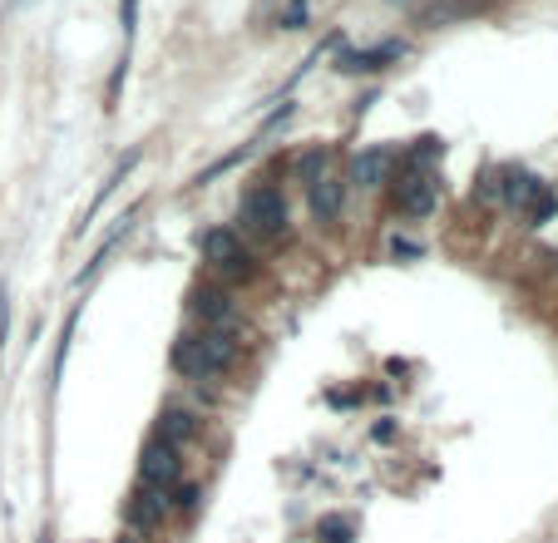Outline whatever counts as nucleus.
Masks as SVG:
<instances>
[{"mask_svg": "<svg viewBox=\"0 0 558 543\" xmlns=\"http://www.w3.org/2000/svg\"><path fill=\"white\" fill-rule=\"evenodd\" d=\"M558 213V198H554V188H548V183H544V188H538L534 193V202H529V208H524V218H529V223H548V218H554Z\"/></svg>", "mask_w": 558, "mask_h": 543, "instance_id": "nucleus-16", "label": "nucleus"}, {"mask_svg": "<svg viewBox=\"0 0 558 543\" xmlns=\"http://www.w3.org/2000/svg\"><path fill=\"white\" fill-rule=\"evenodd\" d=\"M326 163H332V149H307V153L297 159V178L312 188L316 178H326Z\"/></svg>", "mask_w": 558, "mask_h": 543, "instance_id": "nucleus-14", "label": "nucleus"}, {"mask_svg": "<svg viewBox=\"0 0 558 543\" xmlns=\"http://www.w3.org/2000/svg\"><path fill=\"white\" fill-rule=\"evenodd\" d=\"M494 178H499V198H505L509 208H519V213H524L529 202H534V193L544 188V183L524 169H505V173H494Z\"/></svg>", "mask_w": 558, "mask_h": 543, "instance_id": "nucleus-11", "label": "nucleus"}, {"mask_svg": "<svg viewBox=\"0 0 558 543\" xmlns=\"http://www.w3.org/2000/svg\"><path fill=\"white\" fill-rule=\"evenodd\" d=\"M242 227L252 237H282L287 233V198L277 188H267V183L247 188L242 193Z\"/></svg>", "mask_w": 558, "mask_h": 543, "instance_id": "nucleus-2", "label": "nucleus"}, {"mask_svg": "<svg viewBox=\"0 0 558 543\" xmlns=\"http://www.w3.org/2000/svg\"><path fill=\"white\" fill-rule=\"evenodd\" d=\"M445 159V139H435V134H425V139H415L406 149V159H400V169L410 173H430V163H440Z\"/></svg>", "mask_w": 558, "mask_h": 543, "instance_id": "nucleus-13", "label": "nucleus"}, {"mask_svg": "<svg viewBox=\"0 0 558 543\" xmlns=\"http://www.w3.org/2000/svg\"><path fill=\"white\" fill-rule=\"evenodd\" d=\"M400 54H406L400 40L371 45V50H341L336 54V70H341V75H381L386 64H400Z\"/></svg>", "mask_w": 558, "mask_h": 543, "instance_id": "nucleus-6", "label": "nucleus"}, {"mask_svg": "<svg viewBox=\"0 0 558 543\" xmlns=\"http://www.w3.org/2000/svg\"><path fill=\"white\" fill-rule=\"evenodd\" d=\"M233 361H237V336L217 326H208L203 336H178V346H173V366L193 381H213Z\"/></svg>", "mask_w": 558, "mask_h": 543, "instance_id": "nucleus-1", "label": "nucleus"}, {"mask_svg": "<svg viewBox=\"0 0 558 543\" xmlns=\"http://www.w3.org/2000/svg\"><path fill=\"white\" fill-rule=\"evenodd\" d=\"M435 202H440V178H435V173L400 169V178H396V213L425 218V213H435Z\"/></svg>", "mask_w": 558, "mask_h": 543, "instance_id": "nucleus-4", "label": "nucleus"}, {"mask_svg": "<svg viewBox=\"0 0 558 543\" xmlns=\"http://www.w3.org/2000/svg\"><path fill=\"white\" fill-rule=\"evenodd\" d=\"M307 202H312L316 223H336V218H341V202H346V183L326 173V178H316L312 188H307Z\"/></svg>", "mask_w": 558, "mask_h": 543, "instance_id": "nucleus-10", "label": "nucleus"}, {"mask_svg": "<svg viewBox=\"0 0 558 543\" xmlns=\"http://www.w3.org/2000/svg\"><path fill=\"white\" fill-rule=\"evenodd\" d=\"M554 262H558V257H554Z\"/></svg>", "mask_w": 558, "mask_h": 543, "instance_id": "nucleus-21", "label": "nucleus"}, {"mask_svg": "<svg viewBox=\"0 0 558 543\" xmlns=\"http://www.w3.org/2000/svg\"><path fill=\"white\" fill-rule=\"evenodd\" d=\"M316 539H322V543H351L356 539V523L346 519V514H326V519L316 523Z\"/></svg>", "mask_w": 558, "mask_h": 543, "instance_id": "nucleus-15", "label": "nucleus"}, {"mask_svg": "<svg viewBox=\"0 0 558 543\" xmlns=\"http://www.w3.org/2000/svg\"><path fill=\"white\" fill-rule=\"evenodd\" d=\"M277 25H287V30H297V25H307V0H287L277 11Z\"/></svg>", "mask_w": 558, "mask_h": 543, "instance_id": "nucleus-17", "label": "nucleus"}, {"mask_svg": "<svg viewBox=\"0 0 558 543\" xmlns=\"http://www.w3.org/2000/svg\"><path fill=\"white\" fill-rule=\"evenodd\" d=\"M371 435H376V440H381V445H386V440H396V425H390V420H381V425H376V430H371Z\"/></svg>", "mask_w": 558, "mask_h": 543, "instance_id": "nucleus-19", "label": "nucleus"}, {"mask_svg": "<svg viewBox=\"0 0 558 543\" xmlns=\"http://www.w3.org/2000/svg\"><path fill=\"white\" fill-rule=\"evenodd\" d=\"M400 163V149L396 144H376V149H361L351 163V183H361V188H381V183L390 178V169Z\"/></svg>", "mask_w": 558, "mask_h": 543, "instance_id": "nucleus-7", "label": "nucleus"}, {"mask_svg": "<svg viewBox=\"0 0 558 543\" xmlns=\"http://www.w3.org/2000/svg\"><path fill=\"white\" fill-rule=\"evenodd\" d=\"M193 504H198V490H193V484H188V490H178V509H193Z\"/></svg>", "mask_w": 558, "mask_h": 543, "instance_id": "nucleus-20", "label": "nucleus"}, {"mask_svg": "<svg viewBox=\"0 0 558 543\" xmlns=\"http://www.w3.org/2000/svg\"><path fill=\"white\" fill-rule=\"evenodd\" d=\"M188 307H193L198 317L208 321V326H217V331H233V297H227L223 287H193Z\"/></svg>", "mask_w": 558, "mask_h": 543, "instance_id": "nucleus-8", "label": "nucleus"}, {"mask_svg": "<svg viewBox=\"0 0 558 543\" xmlns=\"http://www.w3.org/2000/svg\"><path fill=\"white\" fill-rule=\"evenodd\" d=\"M193 435H198V415H193V410H163V415H159V440H163V445L178 449V445H188Z\"/></svg>", "mask_w": 558, "mask_h": 543, "instance_id": "nucleus-12", "label": "nucleus"}, {"mask_svg": "<svg viewBox=\"0 0 558 543\" xmlns=\"http://www.w3.org/2000/svg\"><path fill=\"white\" fill-rule=\"evenodd\" d=\"M198 247H203V257L217 267V272H227V277H242L247 282L252 272H258V257L237 243L233 227H208V233H198Z\"/></svg>", "mask_w": 558, "mask_h": 543, "instance_id": "nucleus-3", "label": "nucleus"}, {"mask_svg": "<svg viewBox=\"0 0 558 543\" xmlns=\"http://www.w3.org/2000/svg\"><path fill=\"white\" fill-rule=\"evenodd\" d=\"M168 490H153V484H139L129 499V523L134 529H153V523H163V514H168Z\"/></svg>", "mask_w": 558, "mask_h": 543, "instance_id": "nucleus-9", "label": "nucleus"}, {"mask_svg": "<svg viewBox=\"0 0 558 543\" xmlns=\"http://www.w3.org/2000/svg\"><path fill=\"white\" fill-rule=\"evenodd\" d=\"M390 252H396V257H420V247L406 243V237H396V243H390Z\"/></svg>", "mask_w": 558, "mask_h": 543, "instance_id": "nucleus-18", "label": "nucleus"}, {"mask_svg": "<svg viewBox=\"0 0 558 543\" xmlns=\"http://www.w3.org/2000/svg\"><path fill=\"white\" fill-rule=\"evenodd\" d=\"M178 474H183L178 449L163 445V440L153 435L149 445H144V455H139V484H153V490H173V484H178Z\"/></svg>", "mask_w": 558, "mask_h": 543, "instance_id": "nucleus-5", "label": "nucleus"}]
</instances>
